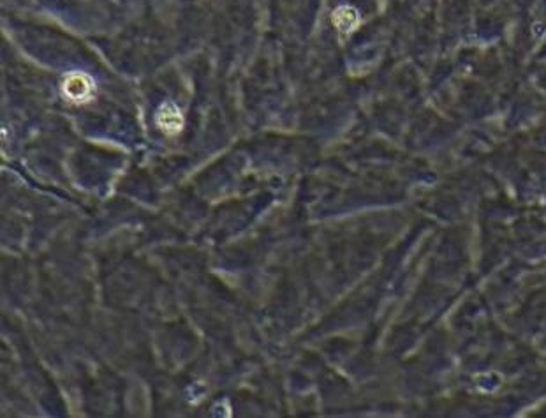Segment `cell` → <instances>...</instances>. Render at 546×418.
I'll return each mask as SVG.
<instances>
[{
  "label": "cell",
  "instance_id": "obj_1",
  "mask_svg": "<svg viewBox=\"0 0 546 418\" xmlns=\"http://www.w3.org/2000/svg\"><path fill=\"white\" fill-rule=\"evenodd\" d=\"M93 80L85 73H71L62 85L63 96L73 103H87L93 96Z\"/></svg>",
  "mask_w": 546,
  "mask_h": 418
},
{
  "label": "cell",
  "instance_id": "obj_2",
  "mask_svg": "<svg viewBox=\"0 0 546 418\" xmlns=\"http://www.w3.org/2000/svg\"><path fill=\"white\" fill-rule=\"evenodd\" d=\"M157 126H159L160 131L170 136L173 134H178L183 128V117L177 106L173 103H163L160 108L157 110Z\"/></svg>",
  "mask_w": 546,
  "mask_h": 418
},
{
  "label": "cell",
  "instance_id": "obj_3",
  "mask_svg": "<svg viewBox=\"0 0 546 418\" xmlns=\"http://www.w3.org/2000/svg\"><path fill=\"white\" fill-rule=\"evenodd\" d=\"M334 24L336 25L340 32H349L353 31L358 25V13L353 7H339L334 14Z\"/></svg>",
  "mask_w": 546,
  "mask_h": 418
}]
</instances>
